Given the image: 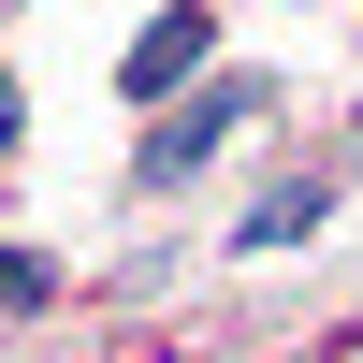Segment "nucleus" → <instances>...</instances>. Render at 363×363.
Segmentation results:
<instances>
[{
	"label": "nucleus",
	"mask_w": 363,
	"mask_h": 363,
	"mask_svg": "<svg viewBox=\"0 0 363 363\" xmlns=\"http://www.w3.org/2000/svg\"><path fill=\"white\" fill-rule=\"evenodd\" d=\"M247 102H262L247 73H233V87H203V73H189V87L160 102V116H145V160H131V174H145V189H189V174L218 160L233 131H247Z\"/></svg>",
	"instance_id": "f257e3e1"
},
{
	"label": "nucleus",
	"mask_w": 363,
	"mask_h": 363,
	"mask_svg": "<svg viewBox=\"0 0 363 363\" xmlns=\"http://www.w3.org/2000/svg\"><path fill=\"white\" fill-rule=\"evenodd\" d=\"M203 58H218V15H203V0H174V15H145V44L116 58V102H174Z\"/></svg>",
	"instance_id": "f03ea898"
},
{
	"label": "nucleus",
	"mask_w": 363,
	"mask_h": 363,
	"mask_svg": "<svg viewBox=\"0 0 363 363\" xmlns=\"http://www.w3.org/2000/svg\"><path fill=\"white\" fill-rule=\"evenodd\" d=\"M291 233H320V189H262L247 203V247H291Z\"/></svg>",
	"instance_id": "7ed1b4c3"
},
{
	"label": "nucleus",
	"mask_w": 363,
	"mask_h": 363,
	"mask_svg": "<svg viewBox=\"0 0 363 363\" xmlns=\"http://www.w3.org/2000/svg\"><path fill=\"white\" fill-rule=\"evenodd\" d=\"M44 291H58V262H44V247H0V320H29Z\"/></svg>",
	"instance_id": "20e7f679"
},
{
	"label": "nucleus",
	"mask_w": 363,
	"mask_h": 363,
	"mask_svg": "<svg viewBox=\"0 0 363 363\" xmlns=\"http://www.w3.org/2000/svg\"><path fill=\"white\" fill-rule=\"evenodd\" d=\"M15 131H29V102H15V73H0V160H15Z\"/></svg>",
	"instance_id": "39448f33"
}]
</instances>
